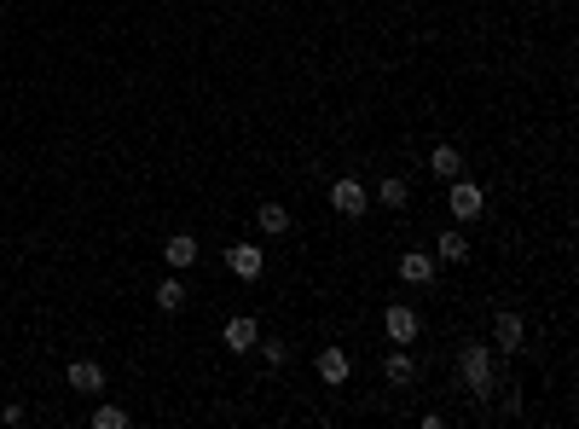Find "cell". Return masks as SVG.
<instances>
[{
	"label": "cell",
	"instance_id": "obj_1",
	"mask_svg": "<svg viewBox=\"0 0 579 429\" xmlns=\"http://www.w3.org/2000/svg\"><path fill=\"white\" fill-rule=\"evenodd\" d=\"M458 365H464V389H470L475 400H487L492 389H498V372H492V342H464Z\"/></svg>",
	"mask_w": 579,
	"mask_h": 429
},
{
	"label": "cell",
	"instance_id": "obj_2",
	"mask_svg": "<svg viewBox=\"0 0 579 429\" xmlns=\"http://www.w3.org/2000/svg\"><path fill=\"white\" fill-rule=\"evenodd\" d=\"M447 186H452V220H481V210H487L481 186H470V180H447Z\"/></svg>",
	"mask_w": 579,
	"mask_h": 429
},
{
	"label": "cell",
	"instance_id": "obj_3",
	"mask_svg": "<svg viewBox=\"0 0 579 429\" xmlns=\"http://www.w3.org/2000/svg\"><path fill=\"white\" fill-rule=\"evenodd\" d=\"M522 337H527V330H522V313H510V308L492 313V348H498V354H515V348H522Z\"/></svg>",
	"mask_w": 579,
	"mask_h": 429
},
{
	"label": "cell",
	"instance_id": "obj_4",
	"mask_svg": "<svg viewBox=\"0 0 579 429\" xmlns=\"http://www.w3.org/2000/svg\"><path fill=\"white\" fill-rule=\"evenodd\" d=\"M330 210H336V215H365V210H371V198H365L360 180H336V186H330Z\"/></svg>",
	"mask_w": 579,
	"mask_h": 429
},
{
	"label": "cell",
	"instance_id": "obj_5",
	"mask_svg": "<svg viewBox=\"0 0 579 429\" xmlns=\"http://www.w3.org/2000/svg\"><path fill=\"white\" fill-rule=\"evenodd\" d=\"M226 267H232L238 279H261L267 250H261V244H232V250H226Z\"/></svg>",
	"mask_w": 579,
	"mask_h": 429
},
{
	"label": "cell",
	"instance_id": "obj_6",
	"mask_svg": "<svg viewBox=\"0 0 579 429\" xmlns=\"http://www.w3.org/2000/svg\"><path fill=\"white\" fill-rule=\"evenodd\" d=\"M220 342H226L232 354H250L255 342H261V325H255L250 313H238V320H226V330H220Z\"/></svg>",
	"mask_w": 579,
	"mask_h": 429
},
{
	"label": "cell",
	"instance_id": "obj_7",
	"mask_svg": "<svg viewBox=\"0 0 579 429\" xmlns=\"http://www.w3.org/2000/svg\"><path fill=\"white\" fill-rule=\"evenodd\" d=\"M383 330H388V342H400V348H405V342H417V330H423V325H417V313L400 302V308L383 313Z\"/></svg>",
	"mask_w": 579,
	"mask_h": 429
},
{
	"label": "cell",
	"instance_id": "obj_8",
	"mask_svg": "<svg viewBox=\"0 0 579 429\" xmlns=\"http://www.w3.org/2000/svg\"><path fill=\"white\" fill-rule=\"evenodd\" d=\"M197 255H203V250H197V238H192V232H175V238L163 244V262L175 267V273H186V267L197 262Z\"/></svg>",
	"mask_w": 579,
	"mask_h": 429
},
{
	"label": "cell",
	"instance_id": "obj_9",
	"mask_svg": "<svg viewBox=\"0 0 579 429\" xmlns=\"http://www.w3.org/2000/svg\"><path fill=\"white\" fill-rule=\"evenodd\" d=\"M429 175L435 180H458L464 175V151L458 145H435V151H429Z\"/></svg>",
	"mask_w": 579,
	"mask_h": 429
},
{
	"label": "cell",
	"instance_id": "obj_10",
	"mask_svg": "<svg viewBox=\"0 0 579 429\" xmlns=\"http://www.w3.org/2000/svg\"><path fill=\"white\" fill-rule=\"evenodd\" d=\"M400 279L405 285H429V279H435V255L429 250H405L400 255Z\"/></svg>",
	"mask_w": 579,
	"mask_h": 429
},
{
	"label": "cell",
	"instance_id": "obj_11",
	"mask_svg": "<svg viewBox=\"0 0 579 429\" xmlns=\"http://www.w3.org/2000/svg\"><path fill=\"white\" fill-rule=\"evenodd\" d=\"M319 377H325L330 389L348 383V348H336V342H330V348H319Z\"/></svg>",
	"mask_w": 579,
	"mask_h": 429
},
{
	"label": "cell",
	"instance_id": "obj_12",
	"mask_svg": "<svg viewBox=\"0 0 579 429\" xmlns=\"http://www.w3.org/2000/svg\"><path fill=\"white\" fill-rule=\"evenodd\" d=\"M435 262H452V267H458V262H470V238H464L458 227H447V232L435 238Z\"/></svg>",
	"mask_w": 579,
	"mask_h": 429
},
{
	"label": "cell",
	"instance_id": "obj_13",
	"mask_svg": "<svg viewBox=\"0 0 579 429\" xmlns=\"http://www.w3.org/2000/svg\"><path fill=\"white\" fill-rule=\"evenodd\" d=\"M255 227H261L267 238H285L290 232V210L285 203H261V210H255Z\"/></svg>",
	"mask_w": 579,
	"mask_h": 429
},
{
	"label": "cell",
	"instance_id": "obj_14",
	"mask_svg": "<svg viewBox=\"0 0 579 429\" xmlns=\"http://www.w3.org/2000/svg\"><path fill=\"white\" fill-rule=\"evenodd\" d=\"M64 377H70V389H81V395H98V389H105V372H98L93 360H76Z\"/></svg>",
	"mask_w": 579,
	"mask_h": 429
},
{
	"label": "cell",
	"instance_id": "obj_15",
	"mask_svg": "<svg viewBox=\"0 0 579 429\" xmlns=\"http://www.w3.org/2000/svg\"><path fill=\"white\" fill-rule=\"evenodd\" d=\"M383 377H388V383H394V389H405V383H412V377H417V365H412V354H405V348H394V354H388V360H383Z\"/></svg>",
	"mask_w": 579,
	"mask_h": 429
},
{
	"label": "cell",
	"instance_id": "obj_16",
	"mask_svg": "<svg viewBox=\"0 0 579 429\" xmlns=\"http://www.w3.org/2000/svg\"><path fill=\"white\" fill-rule=\"evenodd\" d=\"M377 203H388V210H405V203H412V186H405L400 175H388L383 186H377Z\"/></svg>",
	"mask_w": 579,
	"mask_h": 429
},
{
	"label": "cell",
	"instance_id": "obj_17",
	"mask_svg": "<svg viewBox=\"0 0 579 429\" xmlns=\"http://www.w3.org/2000/svg\"><path fill=\"white\" fill-rule=\"evenodd\" d=\"M157 308L180 313V308H186V285H180V279H163V285H157Z\"/></svg>",
	"mask_w": 579,
	"mask_h": 429
},
{
	"label": "cell",
	"instance_id": "obj_18",
	"mask_svg": "<svg viewBox=\"0 0 579 429\" xmlns=\"http://www.w3.org/2000/svg\"><path fill=\"white\" fill-rule=\"evenodd\" d=\"M93 429H128V412H122V407H98L93 412Z\"/></svg>",
	"mask_w": 579,
	"mask_h": 429
},
{
	"label": "cell",
	"instance_id": "obj_19",
	"mask_svg": "<svg viewBox=\"0 0 579 429\" xmlns=\"http://www.w3.org/2000/svg\"><path fill=\"white\" fill-rule=\"evenodd\" d=\"M255 348H261V354H267V365H273V372H278V365H285V360H290V348H285V342H255Z\"/></svg>",
	"mask_w": 579,
	"mask_h": 429
}]
</instances>
